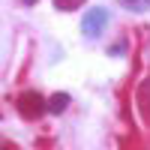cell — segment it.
<instances>
[{"mask_svg": "<svg viewBox=\"0 0 150 150\" xmlns=\"http://www.w3.org/2000/svg\"><path fill=\"white\" fill-rule=\"evenodd\" d=\"M18 111L27 120H36V117H42L48 111V102H45V96H39L36 90H27V93H21V99H18Z\"/></svg>", "mask_w": 150, "mask_h": 150, "instance_id": "cell-2", "label": "cell"}, {"mask_svg": "<svg viewBox=\"0 0 150 150\" xmlns=\"http://www.w3.org/2000/svg\"><path fill=\"white\" fill-rule=\"evenodd\" d=\"M81 3H84V0H54V6L63 9V12H66V9H78Z\"/></svg>", "mask_w": 150, "mask_h": 150, "instance_id": "cell-6", "label": "cell"}, {"mask_svg": "<svg viewBox=\"0 0 150 150\" xmlns=\"http://www.w3.org/2000/svg\"><path fill=\"white\" fill-rule=\"evenodd\" d=\"M33 3H36V0H24V6H33Z\"/></svg>", "mask_w": 150, "mask_h": 150, "instance_id": "cell-8", "label": "cell"}, {"mask_svg": "<svg viewBox=\"0 0 150 150\" xmlns=\"http://www.w3.org/2000/svg\"><path fill=\"white\" fill-rule=\"evenodd\" d=\"M105 24H108V9L105 6H93V9H87V15L81 18V33L87 39H93V36H99L105 30Z\"/></svg>", "mask_w": 150, "mask_h": 150, "instance_id": "cell-1", "label": "cell"}, {"mask_svg": "<svg viewBox=\"0 0 150 150\" xmlns=\"http://www.w3.org/2000/svg\"><path fill=\"white\" fill-rule=\"evenodd\" d=\"M120 6L129 9V12H147L150 9V0H120Z\"/></svg>", "mask_w": 150, "mask_h": 150, "instance_id": "cell-5", "label": "cell"}, {"mask_svg": "<svg viewBox=\"0 0 150 150\" xmlns=\"http://www.w3.org/2000/svg\"><path fill=\"white\" fill-rule=\"evenodd\" d=\"M108 54H111V57H117V54H126V42H114V45L108 48Z\"/></svg>", "mask_w": 150, "mask_h": 150, "instance_id": "cell-7", "label": "cell"}, {"mask_svg": "<svg viewBox=\"0 0 150 150\" xmlns=\"http://www.w3.org/2000/svg\"><path fill=\"white\" fill-rule=\"evenodd\" d=\"M66 105H69V93H54L48 99V111H51V114H63Z\"/></svg>", "mask_w": 150, "mask_h": 150, "instance_id": "cell-4", "label": "cell"}, {"mask_svg": "<svg viewBox=\"0 0 150 150\" xmlns=\"http://www.w3.org/2000/svg\"><path fill=\"white\" fill-rule=\"evenodd\" d=\"M138 111H141V117L150 123V78H144L138 84Z\"/></svg>", "mask_w": 150, "mask_h": 150, "instance_id": "cell-3", "label": "cell"}]
</instances>
